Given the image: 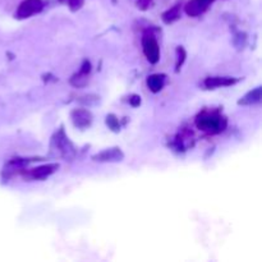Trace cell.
Listing matches in <instances>:
<instances>
[{
  "label": "cell",
  "instance_id": "1",
  "mask_svg": "<svg viewBox=\"0 0 262 262\" xmlns=\"http://www.w3.org/2000/svg\"><path fill=\"white\" fill-rule=\"evenodd\" d=\"M194 123L200 130L207 135H219L227 128L228 119L219 110L205 109L197 115Z\"/></svg>",
  "mask_w": 262,
  "mask_h": 262
},
{
  "label": "cell",
  "instance_id": "2",
  "mask_svg": "<svg viewBox=\"0 0 262 262\" xmlns=\"http://www.w3.org/2000/svg\"><path fill=\"white\" fill-rule=\"evenodd\" d=\"M50 148L55 155L66 159V160H73L77 155V150L68 136L66 135V130L63 127L59 128L51 137Z\"/></svg>",
  "mask_w": 262,
  "mask_h": 262
},
{
  "label": "cell",
  "instance_id": "3",
  "mask_svg": "<svg viewBox=\"0 0 262 262\" xmlns=\"http://www.w3.org/2000/svg\"><path fill=\"white\" fill-rule=\"evenodd\" d=\"M142 50L146 59L151 64H156L160 60V48H159L158 40L150 31L142 35Z\"/></svg>",
  "mask_w": 262,
  "mask_h": 262
},
{
  "label": "cell",
  "instance_id": "4",
  "mask_svg": "<svg viewBox=\"0 0 262 262\" xmlns=\"http://www.w3.org/2000/svg\"><path fill=\"white\" fill-rule=\"evenodd\" d=\"M42 9V0H23V2L18 5L14 15L17 19H26V18H30L32 17V15L38 14Z\"/></svg>",
  "mask_w": 262,
  "mask_h": 262
},
{
  "label": "cell",
  "instance_id": "5",
  "mask_svg": "<svg viewBox=\"0 0 262 262\" xmlns=\"http://www.w3.org/2000/svg\"><path fill=\"white\" fill-rule=\"evenodd\" d=\"M71 119L74 127L79 128V129H86V128L91 127L92 122H94V115L89 109L77 107L71 112Z\"/></svg>",
  "mask_w": 262,
  "mask_h": 262
},
{
  "label": "cell",
  "instance_id": "6",
  "mask_svg": "<svg viewBox=\"0 0 262 262\" xmlns=\"http://www.w3.org/2000/svg\"><path fill=\"white\" fill-rule=\"evenodd\" d=\"M91 159L96 163H119L124 159V154L119 147H112L99 154H95Z\"/></svg>",
  "mask_w": 262,
  "mask_h": 262
},
{
  "label": "cell",
  "instance_id": "7",
  "mask_svg": "<svg viewBox=\"0 0 262 262\" xmlns=\"http://www.w3.org/2000/svg\"><path fill=\"white\" fill-rule=\"evenodd\" d=\"M59 166L60 165L56 163L45 164V165L30 169V170H28V174H26V177H28L30 179H33V181H43V179L53 176V174L58 170Z\"/></svg>",
  "mask_w": 262,
  "mask_h": 262
},
{
  "label": "cell",
  "instance_id": "8",
  "mask_svg": "<svg viewBox=\"0 0 262 262\" xmlns=\"http://www.w3.org/2000/svg\"><path fill=\"white\" fill-rule=\"evenodd\" d=\"M214 2L215 0H191L184 5V12L189 17H199V15L204 14L209 5Z\"/></svg>",
  "mask_w": 262,
  "mask_h": 262
},
{
  "label": "cell",
  "instance_id": "9",
  "mask_svg": "<svg viewBox=\"0 0 262 262\" xmlns=\"http://www.w3.org/2000/svg\"><path fill=\"white\" fill-rule=\"evenodd\" d=\"M239 81V78H234V77H207L205 79L204 84L206 89L214 90L217 87H228L233 86Z\"/></svg>",
  "mask_w": 262,
  "mask_h": 262
},
{
  "label": "cell",
  "instance_id": "10",
  "mask_svg": "<svg viewBox=\"0 0 262 262\" xmlns=\"http://www.w3.org/2000/svg\"><path fill=\"white\" fill-rule=\"evenodd\" d=\"M262 101V87L258 86L256 89L251 90L250 92L241 97L238 100V105H243V106H252V105L260 104Z\"/></svg>",
  "mask_w": 262,
  "mask_h": 262
},
{
  "label": "cell",
  "instance_id": "11",
  "mask_svg": "<svg viewBox=\"0 0 262 262\" xmlns=\"http://www.w3.org/2000/svg\"><path fill=\"white\" fill-rule=\"evenodd\" d=\"M165 74H160V73H155L151 74V76L147 77L146 79V83H147L148 90L154 94H158L160 92L161 90L164 89V84H165Z\"/></svg>",
  "mask_w": 262,
  "mask_h": 262
},
{
  "label": "cell",
  "instance_id": "12",
  "mask_svg": "<svg viewBox=\"0 0 262 262\" xmlns=\"http://www.w3.org/2000/svg\"><path fill=\"white\" fill-rule=\"evenodd\" d=\"M181 18V4H177L174 7H171L170 9H168L166 12H164L161 14V19L166 25H170V23L176 22Z\"/></svg>",
  "mask_w": 262,
  "mask_h": 262
},
{
  "label": "cell",
  "instance_id": "13",
  "mask_svg": "<svg viewBox=\"0 0 262 262\" xmlns=\"http://www.w3.org/2000/svg\"><path fill=\"white\" fill-rule=\"evenodd\" d=\"M89 77H90V73H86V72H83L79 69L78 73H76L72 76V78L69 79V83L74 87H83V86H86L87 82H89V79H90Z\"/></svg>",
  "mask_w": 262,
  "mask_h": 262
},
{
  "label": "cell",
  "instance_id": "14",
  "mask_svg": "<svg viewBox=\"0 0 262 262\" xmlns=\"http://www.w3.org/2000/svg\"><path fill=\"white\" fill-rule=\"evenodd\" d=\"M105 122H106V125L109 127V129H112L113 132L115 133L120 132V123L117 115L114 114L106 115V120H105Z\"/></svg>",
  "mask_w": 262,
  "mask_h": 262
},
{
  "label": "cell",
  "instance_id": "15",
  "mask_svg": "<svg viewBox=\"0 0 262 262\" xmlns=\"http://www.w3.org/2000/svg\"><path fill=\"white\" fill-rule=\"evenodd\" d=\"M187 58V53L182 46H178L177 48V64H176V71L179 72L181 71V67L183 66V63L186 61Z\"/></svg>",
  "mask_w": 262,
  "mask_h": 262
},
{
  "label": "cell",
  "instance_id": "16",
  "mask_svg": "<svg viewBox=\"0 0 262 262\" xmlns=\"http://www.w3.org/2000/svg\"><path fill=\"white\" fill-rule=\"evenodd\" d=\"M64 2L68 4L69 9L72 10V12H76V10L81 9L82 5H83L84 0H64Z\"/></svg>",
  "mask_w": 262,
  "mask_h": 262
},
{
  "label": "cell",
  "instance_id": "17",
  "mask_svg": "<svg viewBox=\"0 0 262 262\" xmlns=\"http://www.w3.org/2000/svg\"><path fill=\"white\" fill-rule=\"evenodd\" d=\"M128 101H129V104L132 105L133 107H137L141 105V96L140 95H130Z\"/></svg>",
  "mask_w": 262,
  "mask_h": 262
},
{
  "label": "cell",
  "instance_id": "18",
  "mask_svg": "<svg viewBox=\"0 0 262 262\" xmlns=\"http://www.w3.org/2000/svg\"><path fill=\"white\" fill-rule=\"evenodd\" d=\"M151 5V0H140V3H138V8H141V9H147L148 7Z\"/></svg>",
  "mask_w": 262,
  "mask_h": 262
}]
</instances>
